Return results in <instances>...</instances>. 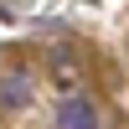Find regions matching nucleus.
<instances>
[{
  "mask_svg": "<svg viewBox=\"0 0 129 129\" xmlns=\"http://www.w3.org/2000/svg\"><path fill=\"white\" fill-rule=\"evenodd\" d=\"M57 129H98V109L88 98H67L57 109Z\"/></svg>",
  "mask_w": 129,
  "mask_h": 129,
  "instance_id": "1",
  "label": "nucleus"
},
{
  "mask_svg": "<svg viewBox=\"0 0 129 129\" xmlns=\"http://www.w3.org/2000/svg\"><path fill=\"white\" fill-rule=\"evenodd\" d=\"M0 103H5V109H21V103H26V88H21V78H10L5 88H0Z\"/></svg>",
  "mask_w": 129,
  "mask_h": 129,
  "instance_id": "2",
  "label": "nucleus"
}]
</instances>
